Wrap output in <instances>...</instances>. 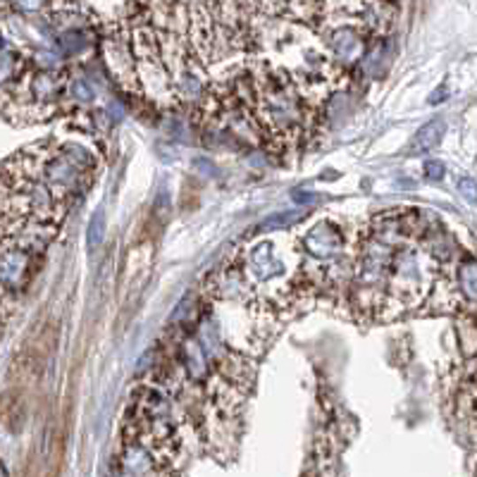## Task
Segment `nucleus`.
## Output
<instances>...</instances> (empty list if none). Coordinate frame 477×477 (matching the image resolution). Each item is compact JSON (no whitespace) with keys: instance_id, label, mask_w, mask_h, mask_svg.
I'll return each instance as SVG.
<instances>
[{"instance_id":"1","label":"nucleus","mask_w":477,"mask_h":477,"mask_svg":"<svg viewBox=\"0 0 477 477\" xmlns=\"http://www.w3.org/2000/svg\"><path fill=\"white\" fill-rule=\"evenodd\" d=\"M122 12L108 36L115 77L158 103L201 98L198 77L256 43L258 5H125Z\"/></svg>"},{"instance_id":"2","label":"nucleus","mask_w":477,"mask_h":477,"mask_svg":"<svg viewBox=\"0 0 477 477\" xmlns=\"http://www.w3.org/2000/svg\"><path fill=\"white\" fill-rule=\"evenodd\" d=\"M451 246L446 229L420 208L370 215L349 250L342 304L363 325L425 315L437 284L456 260Z\"/></svg>"},{"instance_id":"3","label":"nucleus","mask_w":477,"mask_h":477,"mask_svg":"<svg viewBox=\"0 0 477 477\" xmlns=\"http://www.w3.org/2000/svg\"><path fill=\"white\" fill-rule=\"evenodd\" d=\"M320 122V101L308 81L270 63L250 60L208 84L196 105L204 132L235 136L274 160H289L311 142Z\"/></svg>"},{"instance_id":"4","label":"nucleus","mask_w":477,"mask_h":477,"mask_svg":"<svg viewBox=\"0 0 477 477\" xmlns=\"http://www.w3.org/2000/svg\"><path fill=\"white\" fill-rule=\"evenodd\" d=\"M96 170L94 153L74 142L34 143L10 158L0 167V249L43 260Z\"/></svg>"},{"instance_id":"5","label":"nucleus","mask_w":477,"mask_h":477,"mask_svg":"<svg viewBox=\"0 0 477 477\" xmlns=\"http://www.w3.org/2000/svg\"><path fill=\"white\" fill-rule=\"evenodd\" d=\"M451 413L477 444V353L463 358V365L456 373L451 384Z\"/></svg>"},{"instance_id":"6","label":"nucleus","mask_w":477,"mask_h":477,"mask_svg":"<svg viewBox=\"0 0 477 477\" xmlns=\"http://www.w3.org/2000/svg\"><path fill=\"white\" fill-rule=\"evenodd\" d=\"M449 287L454 296L456 315L477 313V260L461 256L449 267Z\"/></svg>"},{"instance_id":"7","label":"nucleus","mask_w":477,"mask_h":477,"mask_svg":"<svg viewBox=\"0 0 477 477\" xmlns=\"http://www.w3.org/2000/svg\"><path fill=\"white\" fill-rule=\"evenodd\" d=\"M446 132L444 119H430L427 125H423L418 129V134L413 136V142L408 143V156H423V153H430L442 143Z\"/></svg>"},{"instance_id":"8","label":"nucleus","mask_w":477,"mask_h":477,"mask_svg":"<svg viewBox=\"0 0 477 477\" xmlns=\"http://www.w3.org/2000/svg\"><path fill=\"white\" fill-rule=\"evenodd\" d=\"M103 239V212H96L91 218V227H88V249L94 250Z\"/></svg>"},{"instance_id":"9","label":"nucleus","mask_w":477,"mask_h":477,"mask_svg":"<svg viewBox=\"0 0 477 477\" xmlns=\"http://www.w3.org/2000/svg\"><path fill=\"white\" fill-rule=\"evenodd\" d=\"M458 188H461V196L468 201L470 205H477V181L475 180H461L458 181Z\"/></svg>"},{"instance_id":"10","label":"nucleus","mask_w":477,"mask_h":477,"mask_svg":"<svg viewBox=\"0 0 477 477\" xmlns=\"http://www.w3.org/2000/svg\"><path fill=\"white\" fill-rule=\"evenodd\" d=\"M444 173V163H439V160H427V163H425V177H427V180H442Z\"/></svg>"},{"instance_id":"11","label":"nucleus","mask_w":477,"mask_h":477,"mask_svg":"<svg viewBox=\"0 0 477 477\" xmlns=\"http://www.w3.org/2000/svg\"><path fill=\"white\" fill-rule=\"evenodd\" d=\"M0 477H5V468H3V463H0Z\"/></svg>"}]
</instances>
